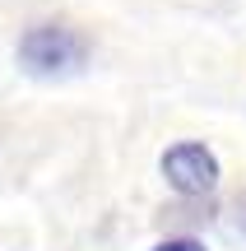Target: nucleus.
Segmentation results:
<instances>
[{"label":"nucleus","mask_w":246,"mask_h":251,"mask_svg":"<svg viewBox=\"0 0 246 251\" xmlns=\"http://www.w3.org/2000/svg\"><path fill=\"white\" fill-rule=\"evenodd\" d=\"M89 61V42L70 24H33L19 37V65L33 79H65L79 75Z\"/></svg>","instance_id":"obj_1"},{"label":"nucleus","mask_w":246,"mask_h":251,"mask_svg":"<svg viewBox=\"0 0 246 251\" xmlns=\"http://www.w3.org/2000/svg\"><path fill=\"white\" fill-rule=\"evenodd\" d=\"M163 177H167V186L181 191V196H209V191L219 186V158H214L204 144L181 140V144H172V149L163 153Z\"/></svg>","instance_id":"obj_2"},{"label":"nucleus","mask_w":246,"mask_h":251,"mask_svg":"<svg viewBox=\"0 0 246 251\" xmlns=\"http://www.w3.org/2000/svg\"><path fill=\"white\" fill-rule=\"evenodd\" d=\"M154 251H204V247L195 242V237H172V242H158Z\"/></svg>","instance_id":"obj_3"},{"label":"nucleus","mask_w":246,"mask_h":251,"mask_svg":"<svg viewBox=\"0 0 246 251\" xmlns=\"http://www.w3.org/2000/svg\"><path fill=\"white\" fill-rule=\"evenodd\" d=\"M232 224H237L242 233H246V191H242L237 200H232Z\"/></svg>","instance_id":"obj_4"}]
</instances>
